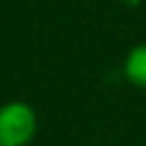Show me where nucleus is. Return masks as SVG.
<instances>
[{
  "instance_id": "f03ea898",
  "label": "nucleus",
  "mask_w": 146,
  "mask_h": 146,
  "mask_svg": "<svg viewBox=\"0 0 146 146\" xmlns=\"http://www.w3.org/2000/svg\"><path fill=\"white\" fill-rule=\"evenodd\" d=\"M122 76L131 88L146 93V42L134 44L127 51L124 63H122Z\"/></svg>"
},
{
  "instance_id": "f257e3e1",
  "label": "nucleus",
  "mask_w": 146,
  "mask_h": 146,
  "mask_svg": "<svg viewBox=\"0 0 146 146\" xmlns=\"http://www.w3.org/2000/svg\"><path fill=\"white\" fill-rule=\"evenodd\" d=\"M39 129V117L25 100L0 105V146H29Z\"/></svg>"
}]
</instances>
